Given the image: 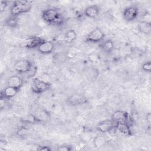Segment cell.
<instances>
[{
  "label": "cell",
  "instance_id": "cell-1",
  "mask_svg": "<svg viewBox=\"0 0 151 151\" xmlns=\"http://www.w3.org/2000/svg\"><path fill=\"white\" fill-rule=\"evenodd\" d=\"M32 8V4L28 1H15L10 8V14L12 16L18 17L19 15L28 12Z\"/></svg>",
  "mask_w": 151,
  "mask_h": 151
},
{
  "label": "cell",
  "instance_id": "cell-2",
  "mask_svg": "<svg viewBox=\"0 0 151 151\" xmlns=\"http://www.w3.org/2000/svg\"><path fill=\"white\" fill-rule=\"evenodd\" d=\"M42 19L50 24H61L63 22V18L58 11L53 8H48L42 12Z\"/></svg>",
  "mask_w": 151,
  "mask_h": 151
},
{
  "label": "cell",
  "instance_id": "cell-3",
  "mask_svg": "<svg viewBox=\"0 0 151 151\" xmlns=\"http://www.w3.org/2000/svg\"><path fill=\"white\" fill-rule=\"evenodd\" d=\"M51 84L49 82L38 77L33 79L31 84V90L35 94L42 93L49 90Z\"/></svg>",
  "mask_w": 151,
  "mask_h": 151
},
{
  "label": "cell",
  "instance_id": "cell-4",
  "mask_svg": "<svg viewBox=\"0 0 151 151\" xmlns=\"http://www.w3.org/2000/svg\"><path fill=\"white\" fill-rule=\"evenodd\" d=\"M105 34L102 29L99 27H96L91 31L85 38V41L87 43H99L104 40Z\"/></svg>",
  "mask_w": 151,
  "mask_h": 151
},
{
  "label": "cell",
  "instance_id": "cell-5",
  "mask_svg": "<svg viewBox=\"0 0 151 151\" xmlns=\"http://www.w3.org/2000/svg\"><path fill=\"white\" fill-rule=\"evenodd\" d=\"M32 68V63L28 60H19L14 65V70L18 74H25L29 73Z\"/></svg>",
  "mask_w": 151,
  "mask_h": 151
},
{
  "label": "cell",
  "instance_id": "cell-6",
  "mask_svg": "<svg viewBox=\"0 0 151 151\" xmlns=\"http://www.w3.org/2000/svg\"><path fill=\"white\" fill-rule=\"evenodd\" d=\"M115 127L116 123L111 119H106L99 122L96 126V129L102 133H106L111 131Z\"/></svg>",
  "mask_w": 151,
  "mask_h": 151
},
{
  "label": "cell",
  "instance_id": "cell-7",
  "mask_svg": "<svg viewBox=\"0 0 151 151\" xmlns=\"http://www.w3.org/2000/svg\"><path fill=\"white\" fill-rule=\"evenodd\" d=\"M66 101L70 105L73 106H77L86 104L87 103H88V100L87 98H86L82 94H73L67 98Z\"/></svg>",
  "mask_w": 151,
  "mask_h": 151
},
{
  "label": "cell",
  "instance_id": "cell-8",
  "mask_svg": "<svg viewBox=\"0 0 151 151\" xmlns=\"http://www.w3.org/2000/svg\"><path fill=\"white\" fill-rule=\"evenodd\" d=\"M139 10L135 6L126 7L123 12V17L126 21L130 22L134 21L137 17Z\"/></svg>",
  "mask_w": 151,
  "mask_h": 151
},
{
  "label": "cell",
  "instance_id": "cell-9",
  "mask_svg": "<svg viewBox=\"0 0 151 151\" xmlns=\"http://www.w3.org/2000/svg\"><path fill=\"white\" fill-rule=\"evenodd\" d=\"M38 52L42 54H49L54 50V44L50 41L45 40L42 42L37 48Z\"/></svg>",
  "mask_w": 151,
  "mask_h": 151
},
{
  "label": "cell",
  "instance_id": "cell-10",
  "mask_svg": "<svg viewBox=\"0 0 151 151\" xmlns=\"http://www.w3.org/2000/svg\"><path fill=\"white\" fill-rule=\"evenodd\" d=\"M129 113L126 111L116 110L115 111L111 116V120L116 124L120 122H127L129 120Z\"/></svg>",
  "mask_w": 151,
  "mask_h": 151
},
{
  "label": "cell",
  "instance_id": "cell-11",
  "mask_svg": "<svg viewBox=\"0 0 151 151\" xmlns=\"http://www.w3.org/2000/svg\"><path fill=\"white\" fill-rule=\"evenodd\" d=\"M19 89L9 86H6L1 92L0 98L5 99H10L14 97L18 93Z\"/></svg>",
  "mask_w": 151,
  "mask_h": 151
},
{
  "label": "cell",
  "instance_id": "cell-12",
  "mask_svg": "<svg viewBox=\"0 0 151 151\" xmlns=\"http://www.w3.org/2000/svg\"><path fill=\"white\" fill-rule=\"evenodd\" d=\"M44 41V39L38 37H32L28 38L25 42V47L28 49H35L37 48L40 44Z\"/></svg>",
  "mask_w": 151,
  "mask_h": 151
},
{
  "label": "cell",
  "instance_id": "cell-13",
  "mask_svg": "<svg viewBox=\"0 0 151 151\" xmlns=\"http://www.w3.org/2000/svg\"><path fill=\"white\" fill-rule=\"evenodd\" d=\"M100 12L99 6L95 4L92 5H89L86 7L84 11V14L88 18H95L97 17Z\"/></svg>",
  "mask_w": 151,
  "mask_h": 151
},
{
  "label": "cell",
  "instance_id": "cell-14",
  "mask_svg": "<svg viewBox=\"0 0 151 151\" xmlns=\"http://www.w3.org/2000/svg\"><path fill=\"white\" fill-rule=\"evenodd\" d=\"M23 79L19 76H12L7 80V86L15 87L20 90L23 85Z\"/></svg>",
  "mask_w": 151,
  "mask_h": 151
},
{
  "label": "cell",
  "instance_id": "cell-15",
  "mask_svg": "<svg viewBox=\"0 0 151 151\" xmlns=\"http://www.w3.org/2000/svg\"><path fill=\"white\" fill-rule=\"evenodd\" d=\"M115 128H116L117 130L120 133L125 136H130L132 135V132L130 129V127L128 124V123L127 122L117 123L116 124Z\"/></svg>",
  "mask_w": 151,
  "mask_h": 151
},
{
  "label": "cell",
  "instance_id": "cell-16",
  "mask_svg": "<svg viewBox=\"0 0 151 151\" xmlns=\"http://www.w3.org/2000/svg\"><path fill=\"white\" fill-rule=\"evenodd\" d=\"M138 31L143 34H149L151 32L150 22L142 21L139 22L137 25Z\"/></svg>",
  "mask_w": 151,
  "mask_h": 151
},
{
  "label": "cell",
  "instance_id": "cell-17",
  "mask_svg": "<svg viewBox=\"0 0 151 151\" xmlns=\"http://www.w3.org/2000/svg\"><path fill=\"white\" fill-rule=\"evenodd\" d=\"M100 47L105 52L110 53L113 51L114 48V45L113 41L109 39L103 41L100 44Z\"/></svg>",
  "mask_w": 151,
  "mask_h": 151
},
{
  "label": "cell",
  "instance_id": "cell-18",
  "mask_svg": "<svg viewBox=\"0 0 151 151\" xmlns=\"http://www.w3.org/2000/svg\"><path fill=\"white\" fill-rule=\"evenodd\" d=\"M107 139L102 135L96 136L93 139V145L97 149H100L107 143Z\"/></svg>",
  "mask_w": 151,
  "mask_h": 151
},
{
  "label": "cell",
  "instance_id": "cell-19",
  "mask_svg": "<svg viewBox=\"0 0 151 151\" xmlns=\"http://www.w3.org/2000/svg\"><path fill=\"white\" fill-rule=\"evenodd\" d=\"M64 38L67 43H72L77 39V33L75 30L70 29L65 33Z\"/></svg>",
  "mask_w": 151,
  "mask_h": 151
},
{
  "label": "cell",
  "instance_id": "cell-20",
  "mask_svg": "<svg viewBox=\"0 0 151 151\" xmlns=\"http://www.w3.org/2000/svg\"><path fill=\"white\" fill-rule=\"evenodd\" d=\"M5 24L10 28H16L18 24V19L16 16L11 15L7 18L5 21Z\"/></svg>",
  "mask_w": 151,
  "mask_h": 151
},
{
  "label": "cell",
  "instance_id": "cell-21",
  "mask_svg": "<svg viewBox=\"0 0 151 151\" xmlns=\"http://www.w3.org/2000/svg\"><path fill=\"white\" fill-rule=\"evenodd\" d=\"M22 122H25L27 123H41V121L35 115L29 114L23 119Z\"/></svg>",
  "mask_w": 151,
  "mask_h": 151
},
{
  "label": "cell",
  "instance_id": "cell-22",
  "mask_svg": "<svg viewBox=\"0 0 151 151\" xmlns=\"http://www.w3.org/2000/svg\"><path fill=\"white\" fill-rule=\"evenodd\" d=\"M142 69L146 72L150 73L151 71V63L150 61H146L142 65Z\"/></svg>",
  "mask_w": 151,
  "mask_h": 151
},
{
  "label": "cell",
  "instance_id": "cell-23",
  "mask_svg": "<svg viewBox=\"0 0 151 151\" xmlns=\"http://www.w3.org/2000/svg\"><path fill=\"white\" fill-rule=\"evenodd\" d=\"M99 57L100 56L96 52H91L88 55V57L89 60H90L91 62H96L98 60Z\"/></svg>",
  "mask_w": 151,
  "mask_h": 151
},
{
  "label": "cell",
  "instance_id": "cell-24",
  "mask_svg": "<svg viewBox=\"0 0 151 151\" xmlns=\"http://www.w3.org/2000/svg\"><path fill=\"white\" fill-rule=\"evenodd\" d=\"M57 150L60 151H71L73 150L71 146H68V145H63L58 146V147L57 149Z\"/></svg>",
  "mask_w": 151,
  "mask_h": 151
},
{
  "label": "cell",
  "instance_id": "cell-25",
  "mask_svg": "<svg viewBox=\"0 0 151 151\" xmlns=\"http://www.w3.org/2000/svg\"><path fill=\"white\" fill-rule=\"evenodd\" d=\"M8 6V1H1L0 2V11L2 12Z\"/></svg>",
  "mask_w": 151,
  "mask_h": 151
},
{
  "label": "cell",
  "instance_id": "cell-26",
  "mask_svg": "<svg viewBox=\"0 0 151 151\" xmlns=\"http://www.w3.org/2000/svg\"><path fill=\"white\" fill-rule=\"evenodd\" d=\"M27 130H26L25 128L22 127V128L19 129L17 131V134H18V136H24L25 134L27 133Z\"/></svg>",
  "mask_w": 151,
  "mask_h": 151
},
{
  "label": "cell",
  "instance_id": "cell-27",
  "mask_svg": "<svg viewBox=\"0 0 151 151\" xmlns=\"http://www.w3.org/2000/svg\"><path fill=\"white\" fill-rule=\"evenodd\" d=\"M37 150L40 151H51V149L48 146H40L37 148Z\"/></svg>",
  "mask_w": 151,
  "mask_h": 151
},
{
  "label": "cell",
  "instance_id": "cell-28",
  "mask_svg": "<svg viewBox=\"0 0 151 151\" xmlns=\"http://www.w3.org/2000/svg\"><path fill=\"white\" fill-rule=\"evenodd\" d=\"M146 121L148 123V124L150 125V122H151V114H150V113H148L146 114Z\"/></svg>",
  "mask_w": 151,
  "mask_h": 151
}]
</instances>
